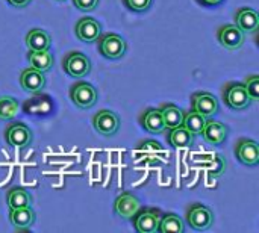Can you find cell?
Wrapping results in <instances>:
<instances>
[{"label": "cell", "instance_id": "ba28073f", "mask_svg": "<svg viewBox=\"0 0 259 233\" xmlns=\"http://www.w3.org/2000/svg\"><path fill=\"white\" fill-rule=\"evenodd\" d=\"M93 126L97 133L103 136H112L120 129V118L115 112L109 109H103L93 117Z\"/></svg>", "mask_w": 259, "mask_h": 233}, {"label": "cell", "instance_id": "44dd1931", "mask_svg": "<svg viewBox=\"0 0 259 233\" xmlns=\"http://www.w3.org/2000/svg\"><path fill=\"white\" fill-rule=\"evenodd\" d=\"M27 59L30 67L46 73L53 67V56L49 50H29Z\"/></svg>", "mask_w": 259, "mask_h": 233}, {"label": "cell", "instance_id": "8fae6325", "mask_svg": "<svg viewBox=\"0 0 259 233\" xmlns=\"http://www.w3.org/2000/svg\"><path fill=\"white\" fill-rule=\"evenodd\" d=\"M20 85L24 91L30 94H39L46 86V76L42 71L33 67L24 68L20 74Z\"/></svg>", "mask_w": 259, "mask_h": 233}, {"label": "cell", "instance_id": "d6a6232c", "mask_svg": "<svg viewBox=\"0 0 259 233\" xmlns=\"http://www.w3.org/2000/svg\"><path fill=\"white\" fill-rule=\"evenodd\" d=\"M197 2L203 6H215V5H220L223 0H197Z\"/></svg>", "mask_w": 259, "mask_h": 233}, {"label": "cell", "instance_id": "1f68e13d", "mask_svg": "<svg viewBox=\"0 0 259 233\" xmlns=\"http://www.w3.org/2000/svg\"><path fill=\"white\" fill-rule=\"evenodd\" d=\"M11 6H14V8H26V6H29V3L32 2V0H6Z\"/></svg>", "mask_w": 259, "mask_h": 233}, {"label": "cell", "instance_id": "7c38bea8", "mask_svg": "<svg viewBox=\"0 0 259 233\" xmlns=\"http://www.w3.org/2000/svg\"><path fill=\"white\" fill-rule=\"evenodd\" d=\"M76 35L82 42H94L102 35V26L97 20L83 17L76 23Z\"/></svg>", "mask_w": 259, "mask_h": 233}, {"label": "cell", "instance_id": "d4e9b609", "mask_svg": "<svg viewBox=\"0 0 259 233\" xmlns=\"http://www.w3.org/2000/svg\"><path fill=\"white\" fill-rule=\"evenodd\" d=\"M205 123H206V117L196 112V111H191L188 114H184V121H182V126L190 130L194 136L196 135H202V130L205 127Z\"/></svg>", "mask_w": 259, "mask_h": 233}, {"label": "cell", "instance_id": "4dcf8cb0", "mask_svg": "<svg viewBox=\"0 0 259 233\" xmlns=\"http://www.w3.org/2000/svg\"><path fill=\"white\" fill-rule=\"evenodd\" d=\"M138 150H141V152H162V146L152 141V139H146L143 144L138 146Z\"/></svg>", "mask_w": 259, "mask_h": 233}, {"label": "cell", "instance_id": "277c9868", "mask_svg": "<svg viewBox=\"0 0 259 233\" xmlns=\"http://www.w3.org/2000/svg\"><path fill=\"white\" fill-rule=\"evenodd\" d=\"M62 65H64V71L74 79H82L91 71V62L88 56L82 52H70L64 58Z\"/></svg>", "mask_w": 259, "mask_h": 233}, {"label": "cell", "instance_id": "4fadbf2b", "mask_svg": "<svg viewBox=\"0 0 259 233\" xmlns=\"http://www.w3.org/2000/svg\"><path fill=\"white\" fill-rule=\"evenodd\" d=\"M235 153L244 165L255 167L259 164V146L253 139H240L235 146Z\"/></svg>", "mask_w": 259, "mask_h": 233}, {"label": "cell", "instance_id": "8992f818", "mask_svg": "<svg viewBox=\"0 0 259 233\" xmlns=\"http://www.w3.org/2000/svg\"><path fill=\"white\" fill-rule=\"evenodd\" d=\"M217 38H219V42L226 50H231V52L241 49L246 42V33L237 24L222 26L217 32Z\"/></svg>", "mask_w": 259, "mask_h": 233}, {"label": "cell", "instance_id": "cb8c5ba5", "mask_svg": "<svg viewBox=\"0 0 259 233\" xmlns=\"http://www.w3.org/2000/svg\"><path fill=\"white\" fill-rule=\"evenodd\" d=\"M6 202L9 205L11 209H17V208H26L30 206L32 203V196L20 187H14L8 191L6 194Z\"/></svg>", "mask_w": 259, "mask_h": 233}, {"label": "cell", "instance_id": "e0dca14e", "mask_svg": "<svg viewBox=\"0 0 259 233\" xmlns=\"http://www.w3.org/2000/svg\"><path fill=\"white\" fill-rule=\"evenodd\" d=\"M140 123L141 126L155 135H159L165 130V124H164V118L159 109H147L143 112V115L140 117Z\"/></svg>", "mask_w": 259, "mask_h": 233}, {"label": "cell", "instance_id": "2e32d148", "mask_svg": "<svg viewBox=\"0 0 259 233\" xmlns=\"http://www.w3.org/2000/svg\"><path fill=\"white\" fill-rule=\"evenodd\" d=\"M235 24L244 33H253L259 27V14L252 8H240L235 14Z\"/></svg>", "mask_w": 259, "mask_h": 233}, {"label": "cell", "instance_id": "ac0fdd59", "mask_svg": "<svg viewBox=\"0 0 259 233\" xmlns=\"http://www.w3.org/2000/svg\"><path fill=\"white\" fill-rule=\"evenodd\" d=\"M9 221L12 226H15V229H29L35 223V212L30 206L11 209Z\"/></svg>", "mask_w": 259, "mask_h": 233}, {"label": "cell", "instance_id": "5bb4252c", "mask_svg": "<svg viewBox=\"0 0 259 233\" xmlns=\"http://www.w3.org/2000/svg\"><path fill=\"white\" fill-rule=\"evenodd\" d=\"M140 209V199L132 193H121L114 202V211L121 218H132Z\"/></svg>", "mask_w": 259, "mask_h": 233}, {"label": "cell", "instance_id": "52a82bcc", "mask_svg": "<svg viewBox=\"0 0 259 233\" xmlns=\"http://www.w3.org/2000/svg\"><path fill=\"white\" fill-rule=\"evenodd\" d=\"M135 230L140 233L158 232V224L161 218V211L156 208H146L138 209L137 214L132 217Z\"/></svg>", "mask_w": 259, "mask_h": 233}, {"label": "cell", "instance_id": "7a4b0ae2", "mask_svg": "<svg viewBox=\"0 0 259 233\" xmlns=\"http://www.w3.org/2000/svg\"><path fill=\"white\" fill-rule=\"evenodd\" d=\"M187 223L196 232H205L214 224L212 211L200 203H193L187 211Z\"/></svg>", "mask_w": 259, "mask_h": 233}, {"label": "cell", "instance_id": "9a60e30c", "mask_svg": "<svg viewBox=\"0 0 259 233\" xmlns=\"http://www.w3.org/2000/svg\"><path fill=\"white\" fill-rule=\"evenodd\" d=\"M202 135L205 138V141H208L212 146H220L226 141L228 138V127L215 120H208L205 123V127L202 130Z\"/></svg>", "mask_w": 259, "mask_h": 233}, {"label": "cell", "instance_id": "5b68a950", "mask_svg": "<svg viewBox=\"0 0 259 233\" xmlns=\"http://www.w3.org/2000/svg\"><path fill=\"white\" fill-rule=\"evenodd\" d=\"M100 42H99V52L108 58V59H120L124 56L127 44L123 39V36L117 33H105L100 35Z\"/></svg>", "mask_w": 259, "mask_h": 233}, {"label": "cell", "instance_id": "d6986e66", "mask_svg": "<svg viewBox=\"0 0 259 233\" xmlns=\"http://www.w3.org/2000/svg\"><path fill=\"white\" fill-rule=\"evenodd\" d=\"M27 50H49L52 45V36L42 29H32L26 35Z\"/></svg>", "mask_w": 259, "mask_h": 233}, {"label": "cell", "instance_id": "83f0119b", "mask_svg": "<svg viewBox=\"0 0 259 233\" xmlns=\"http://www.w3.org/2000/svg\"><path fill=\"white\" fill-rule=\"evenodd\" d=\"M244 86L247 94L250 96L252 102H259V76L252 74L244 80Z\"/></svg>", "mask_w": 259, "mask_h": 233}, {"label": "cell", "instance_id": "3957f363", "mask_svg": "<svg viewBox=\"0 0 259 233\" xmlns=\"http://www.w3.org/2000/svg\"><path fill=\"white\" fill-rule=\"evenodd\" d=\"M97 89L88 82H76L70 88V99L79 109H90L97 102Z\"/></svg>", "mask_w": 259, "mask_h": 233}, {"label": "cell", "instance_id": "30bf717a", "mask_svg": "<svg viewBox=\"0 0 259 233\" xmlns=\"http://www.w3.org/2000/svg\"><path fill=\"white\" fill-rule=\"evenodd\" d=\"M5 139L12 147H27L30 146L33 135L24 123H12L5 130Z\"/></svg>", "mask_w": 259, "mask_h": 233}, {"label": "cell", "instance_id": "f546056e", "mask_svg": "<svg viewBox=\"0 0 259 233\" xmlns=\"http://www.w3.org/2000/svg\"><path fill=\"white\" fill-rule=\"evenodd\" d=\"M73 5L82 12H91L97 8L99 0H73Z\"/></svg>", "mask_w": 259, "mask_h": 233}, {"label": "cell", "instance_id": "7402d4cb", "mask_svg": "<svg viewBox=\"0 0 259 233\" xmlns=\"http://www.w3.org/2000/svg\"><path fill=\"white\" fill-rule=\"evenodd\" d=\"M158 232L161 233H184L185 232V224L184 220L171 212L161 214L159 224H158Z\"/></svg>", "mask_w": 259, "mask_h": 233}, {"label": "cell", "instance_id": "484cf974", "mask_svg": "<svg viewBox=\"0 0 259 233\" xmlns=\"http://www.w3.org/2000/svg\"><path fill=\"white\" fill-rule=\"evenodd\" d=\"M18 112V102L11 96L0 97V120H12Z\"/></svg>", "mask_w": 259, "mask_h": 233}, {"label": "cell", "instance_id": "6da1fadb", "mask_svg": "<svg viewBox=\"0 0 259 233\" xmlns=\"http://www.w3.org/2000/svg\"><path fill=\"white\" fill-rule=\"evenodd\" d=\"M223 100L234 111H244L253 103L250 96L246 91L244 83H238V82L226 83L225 91H223Z\"/></svg>", "mask_w": 259, "mask_h": 233}, {"label": "cell", "instance_id": "836d02e7", "mask_svg": "<svg viewBox=\"0 0 259 233\" xmlns=\"http://www.w3.org/2000/svg\"><path fill=\"white\" fill-rule=\"evenodd\" d=\"M58 2H65V0H58Z\"/></svg>", "mask_w": 259, "mask_h": 233}, {"label": "cell", "instance_id": "9c48e42d", "mask_svg": "<svg viewBox=\"0 0 259 233\" xmlns=\"http://www.w3.org/2000/svg\"><path fill=\"white\" fill-rule=\"evenodd\" d=\"M191 111H196L206 118L214 117L219 111V100L208 91H199L191 96Z\"/></svg>", "mask_w": 259, "mask_h": 233}, {"label": "cell", "instance_id": "603a6c76", "mask_svg": "<svg viewBox=\"0 0 259 233\" xmlns=\"http://www.w3.org/2000/svg\"><path fill=\"white\" fill-rule=\"evenodd\" d=\"M168 143L171 147H181V149H185V147H190L194 141V135L187 130L182 124L175 127V129H170V133L167 136Z\"/></svg>", "mask_w": 259, "mask_h": 233}, {"label": "cell", "instance_id": "4316f807", "mask_svg": "<svg viewBox=\"0 0 259 233\" xmlns=\"http://www.w3.org/2000/svg\"><path fill=\"white\" fill-rule=\"evenodd\" d=\"M206 170L211 176L219 177L226 171V159L222 156H215L211 162L206 164Z\"/></svg>", "mask_w": 259, "mask_h": 233}, {"label": "cell", "instance_id": "f1b7e54d", "mask_svg": "<svg viewBox=\"0 0 259 233\" xmlns=\"http://www.w3.org/2000/svg\"><path fill=\"white\" fill-rule=\"evenodd\" d=\"M123 3L134 12H146L152 6L153 0H123Z\"/></svg>", "mask_w": 259, "mask_h": 233}, {"label": "cell", "instance_id": "ffe728a7", "mask_svg": "<svg viewBox=\"0 0 259 233\" xmlns=\"http://www.w3.org/2000/svg\"><path fill=\"white\" fill-rule=\"evenodd\" d=\"M159 111L162 114L165 129H175V127H178V126L182 124V121H184V112L176 105H173V103H164V105H161Z\"/></svg>", "mask_w": 259, "mask_h": 233}]
</instances>
